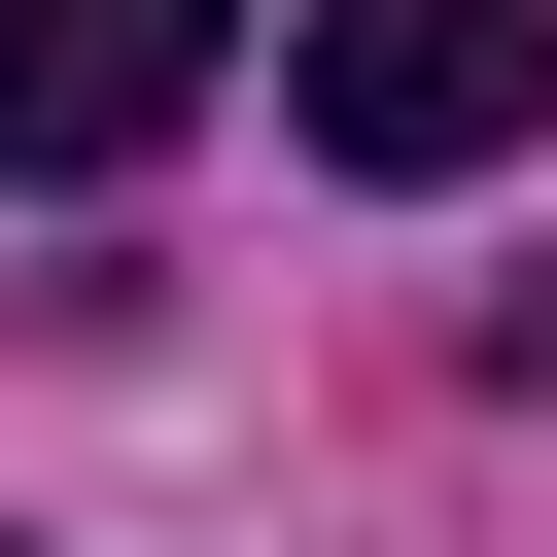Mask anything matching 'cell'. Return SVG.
Here are the masks:
<instances>
[{
  "instance_id": "cell-2",
  "label": "cell",
  "mask_w": 557,
  "mask_h": 557,
  "mask_svg": "<svg viewBox=\"0 0 557 557\" xmlns=\"http://www.w3.org/2000/svg\"><path fill=\"white\" fill-rule=\"evenodd\" d=\"M244 70V0H0V174H139Z\"/></svg>"
},
{
  "instance_id": "cell-1",
  "label": "cell",
  "mask_w": 557,
  "mask_h": 557,
  "mask_svg": "<svg viewBox=\"0 0 557 557\" xmlns=\"http://www.w3.org/2000/svg\"><path fill=\"white\" fill-rule=\"evenodd\" d=\"M278 104H313V174H487V139H557V0H278Z\"/></svg>"
}]
</instances>
